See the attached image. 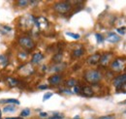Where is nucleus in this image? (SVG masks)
I'll return each mask as SVG.
<instances>
[{
	"instance_id": "24",
	"label": "nucleus",
	"mask_w": 126,
	"mask_h": 119,
	"mask_svg": "<svg viewBox=\"0 0 126 119\" xmlns=\"http://www.w3.org/2000/svg\"><path fill=\"white\" fill-rule=\"evenodd\" d=\"M125 30H126V27H124V26H123V27H119V28H117V29H116V31H117L119 34L123 35V34L125 33Z\"/></svg>"
},
{
	"instance_id": "15",
	"label": "nucleus",
	"mask_w": 126,
	"mask_h": 119,
	"mask_svg": "<svg viewBox=\"0 0 126 119\" xmlns=\"http://www.w3.org/2000/svg\"><path fill=\"white\" fill-rule=\"evenodd\" d=\"M0 103H9V104H19V101H17L16 99H7V100H1Z\"/></svg>"
},
{
	"instance_id": "27",
	"label": "nucleus",
	"mask_w": 126,
	"mask_h": 119,
	"mask_svg": "<svg viewBox=\"0 0 126 119\" xmlns=\"http://www.w3.org/2000/svg\"><path fill=\"white\" fill-rule=\"evenodd\" d=\"M100 119H114V116H112V115H108V116H103V117H101Z\"/></svg>"
},
{
	"instance_id": "8",
	"label": "nucleus",
	"mask_w": 126,
	"mask_h": 119,
	"mask_svg": "<svg viewBox=\"0 0 126 119\" xmlns=\"http://www.w3.org/2000/svg\"><path fill=\"white\" fill-rule=\"evenodd\" d=\"M110 57H111V53L107 52V53H105V54L101 55V58H100L99 63H100L102 66H107V64L110 62Z\"/></svg>"
},
{
	"instance_id": "22",
	"label": "nucleus",
	"mask_w": 126,
	"mask_h": 119,
	"mask_svg": "<svg viewBox=\"0 0 126 119\" xmlns=\"http://www.w3.org/2000/svg\"><path fill=\"white\" fill-rule=\"evenodd\" d=\"M95 37H96V40H97V42L98 43H102L103 41H104V38H103V36L101 35V34H95Z\"/></svg>"
},
{
	"instance_id": "21",
	"label": "nucleus",
	"mask_w": 126,
	"mask_h": 119,
	"mask_svg": "<svg viewBox=\"0 0 126 119\" xmlns=\"http://www.w3.org/2000/svg\"><path fill=\"white\" fill-rule=\"evenodd\" d=\"M66 34H67L68 36L72 37L73 39H76V40H78V39H79V34H75V33H71V32H67Z\"/></svg>"
},
{
	"instance_id": "36",
	"label": "nucleus",
	"mask_w": 126,
	"mask_h": 119,
	"mask_svg": "<svg viewBox=\"0 0 126 119\" xmlns=\"http://www.w3.org/2000/svg\"><path fill=\"white\" fill-rule=\"evenodd\" d=\"M125 112H126V111H125Z\"/></svg>"
},
{
	"instance_id": "16",
	"label": "nucleus",
	"mask_w": 126,
	"mask_h": 119,
	"mask_svg": "<svg viewBox=\"0 0 126 119\" xmlns=\"http://www.w3.org/2000/svg\"><path fill=\"white\" fill-rule=\"evenodd\" d=\"M76 83H77V80L76 79H74V78H70V79H68L67 81H66V85L68 86V87H75L76 86Z\"/></svg>"
},
{
	"instance_id": "28",
	"label": "nucleus",
	"mask_w": 126,
	"mask_h": 119,
	"mask_svg": "<svg viewBox=\"0 0 126 119\" xmlns=\"http://www.w3.org/2000/svg\"><path fill=\"white\" fill-rule=\"evenodd\" d=\"M80 88H79V86H75V87H74V92H75V93H79V91H80Z\"/></svg>"
},
{
	"instance_id": "12",
	"label": "nucleus",
	"mask_w": 126,
	"mask_h": 119,
	"mask_svg": "<svg viewBox=\"0 0 126 119\" xmlns=\"http://www.w3.org/2000/svg\"><path fill=\"white\" fill-rule=\"evenodd\" d=\"M65 67H66L65 64H60V63H58V64H56L54 67H52V69H50V71H51V72H59V71H62Z\"/></svg>"
},
{
	"instance_id": "32",
	"label": "nucleus",
	"mask_w": 126,
	"mask_h": 119,
	"mask_svg": "<svg viewBox=\"0 0 126 119\" xmlns=\"http://www.w3.org/2000/svg\"><path fill=\"white\" fill-rule=\"evenodd\" d=\"M122 86H123L124 88H126V82H125V83H124V84H123V85H122Z\"/></svg>"
},
{
	"instance_id": "14",
	"label": "nucleus",
	"mask_w": 126,
	"mask_h": 119,
	"mask_svg": "<svg viewBox=\"0 0 126 119\" xmlns=\"http://www.w3.org/2000/svg\"><path fill=\"white\" fill-rule=\"evenodd\" d=\"M62 57H63L62 53H61V52H57L56 54H54V55H53V57H52V61L58 64V63H60V62H61Z\"/></svg>"
},
{
	"instance_id": "29",
	"label": "nucleus",
	"mask_w": 126,
	"mask_h": 119,
	"mask_svg": "<svg viewBox=\"0 0 126 119\" xmlns=\"http://www.w3.org/2000/svg\"><path fill=\"white\" fill-rule=\"evenodd\" d=\"M38 88H39V89H47V85H40Z\"/></svg>"
},
{
	"instance_id": "5",
	"label": "nucleus",
	"mask_w": 126,
	"mask_h": 119,
	"mask_svg": "<svg viewBox=\"0 0 126 119\" xmlns=\"http://www.w3.org/2000/svg\"><path fill=\"white\" fill-rule=\"evenodd\" d=\"M125 82H126V74L117 75V76L112 80V84H113L116 88L122 87V85H123Z\"/></svg>"
},
{
	"instance_id": "33",
	"label": "nucleus",
	"mask_w": 126,
	"mask_h": 119,
	"mask_svg": "<svg viewBox=\"0 0 126 119\" xmlns=\"http://www.w3.org/2000/svg\"><path fill=\"white\" fill-rule=\"evenodd\" d=\"M2 117V114H1V110H0V118Z\"/></svg>"
},
{
	"instance_id": "4",
	"label": "nucleus",
	"mask_w": 126,
	"mask_h": 119,
	"mask_svg": "<svg viewBox=\"0 0 126 119\" xmlns=\"http://www.w3.org/2000/svg\"><path fill=\"white\" fill-rule=\"evenodd\" d=\"M125 66V60L121 59V58H117V59L113 60L110 63V69L113 72H120L124 69Z\"/></svg>"
},
{
	"instance_id": "30",
	"label": "nucleus",
	"mask_w": 126,
	"mask_h": 119,
	"mask_svg": "<svg viewBox=\"0 0 126 119\" xmlns=\"http://www.w3.org/2000/svg\"><path fill=\"white\" fill-rule=\"evenodd\" d=\"M6 119H22L21 117H7Z\"/></svg>"
},
{
	"instance_id": "18",
	"label": "nucleus",
	"mask_w": 126,
	"mask_h": 119,
	"mask_svg": "<svg viewBox=\"0 0 126 119\" xmlns=\"http://www.w3.org/2000/svg\"><path fill=\"white\" fill-rule=\"evenodd\" d=\"M16 110V107L14 105H7L3 108V111L4 112H14Z\"/></svg>"
},
{
	"instance_id": "11",
	"label": "nucleus",
	"mask_w": 126,
	"mask_h": 119,
	"mask_svg": "<svg viewBox=\"0 0 126 119\" xmlns=\"http://www.w3.org/2000/svg\"><path fill=\"white\" fill-rule=\"evenodd\" d=\"M120 40V37L114 33H110L109 36L107 37V41L110 43H117Z\"/></svg>"
},
{
	"instance_id": "6",
	"label": "nucleus",
	"mask_w": 126,
	"mask_h": 119,
	"mask_svg": "<svg viewBox=\"0 0 126 119\" xmlns=\"http://www.w3.org/2000/svg\"><path fill=\"white\" fill-rule=\"evenodd\" d=\"M100 58H101V54L100 53H94L92 55H90L87 59H86V62L90 65H95L97 63H99L100 61Z\"/></svg>"
},
{
	"instance_id": "31",
	"label": "nucleus",
	"mask_w": 126,
	"mask_h": 119,
	"mask_svg": "<svg viewBox=\"0 0 126 119\" xmlns=\"http://www.w3.org/2000/svg\"><path fill=\"white\" fill-rule=\"evenodd\" d=\"M4 28L7 30V31H11V30H12V28H11V27H8V26H4Z\"/></svg>"
},
{
	"instance_id": "1",
	"label": "nucleus",
	"mask_w": 126,
	"mask_h": 119,
	"mask_svg": "<svg viewBox=\"0 0 126 119\" xmlns=\"http://www.w3.org/2000/svg\"><path fill=\"white\" fill-rule=\"evenodd\" d=\"M84 79L90 83H96L102 79V74L97 70H88L84 73Z\"/></svg>"
},
{
	"instance_id": "17",
	"label": "nucleus",
	"mask_w": 126,
	"mask_h": 119,
	"mask_svg": "<svg viewBox=\"0 0 126 119\" xmlns=\"http://www.w3.org/2000/svg\"><path fill=\"white\" fill-rule=\"evenodd\" d=\"M8 81H9V85L12 86V87L16 86L18 84V81L15 78H13V77H8Z\"/></svg>"
},
{
	"instance_id": "23",
	"label": "nucleus",
	"mask_w": 126,
	"mask_h": 119,
	"mask_svg": "<svg viewBox=\"0 0 126 119\" xmlns=\"http://www.w3.org/2000/svg\"><path fill=\"white\" fill-rule=\"evenodd\" d=\"M51 96H52V93L47 92V93H46V94L44 95V97H43V101H47V100H48V99H49Z\"/></svg>"
},
{
	"instance_id": "13",
	"label": "nucleus",
	"mask_w": 126,
	"mask_h": 119,
	"mask_svg": "<svg viewBox=\"0 0 126 119\" xmlns=\"http://www.w3.org/2000/svg\"><path fill=\"white\" fill-rule=\"evenodd\" d=\"M83 52H84L83 48H81V47L76 48V49L73 51V56H74V57H80V56L83 54Z\"/></svg>"
},
{
	"instance_id": "2",
	"label": "nucleus",
	"mask_w": 126,
	"mask_h": 119,
	"mask_svg": "<svg viewBox=\"0 0 126 119\" xmlns=\"http://www.w3.org/2000/svg\"><path fill=\"white\" fill-rule=\"evenodd\" d=\"M72 6L69 2H65V1H62V2H57L53 5V9L59 13V14H66L68 13L70 10H71Z\"/></svg>"
},
{
	"instance_id": "25",
	"label": "nucleus",
	"mask_w": 126,
	"mask_h": 119,
	"mask_svg": "<svg viewBox=\"0 0 126 119\" xmlns=\"http://www.w3.org/2000/svg\"><path fill=\"white\" fill-rule=\"evenodd\" d=\"M63 115H60V114H56V115H53L51 117H49L48 119H62Z\"/></svg>"
},
{
	"instance_id": "10",
	"label": "nucleus",
	"mask_w": 126,
	"mask_h": 119,
	"mask_svg": "<svg viewBox=\"0 0 126 119\" xmlns=\"http://www.w3.org/2000/svg\"><path fill=\"white\" fill-rule=\"evenodd\" d=\"M80 91H81L82 94H83L84 96H86V97H91V96H93V94H94L93 89H92L91 87H89V86H84V87H82Z\"/></svg>"
},
{
	"instance_id": "35",
	"label": "nucleus",
	"mask_w": 126,
	"mask_h": 119,
	"mask_svg": "<svg viewBox=\"0 0 126 119\" xmlns=\"http://www.w3.org/2000/svg\"><path fill=\"white\" fill-rule=\"evenodd\" d=\"M125 104H126V101H125Z\"/></svg>"
},
{
	"instance_id": "7",
	"label": "nucleus",
	"mask_w": 126,
	"mask_h": 119,
	"mask_svg": "<svg viewBox=\"0 0 126 119\" xmlns=\"http://www.w3.org/2000/svg\"><path fill=\"white\" fill-rule=\"evenodd\" d=\"M61 79H62V76L60 74H53L48 77V83L51 85H57L60 83Z\"/></svg>"
},
{
	"instance_id": "3",
	"label": "nucleus",
	"mask_w": 126,
	"mask_h": 119,
	"mask_svg": "<svg viewBox=\"0 0 126 119\" xmlns=\"http://www.w3.org/2000/svg\"><path fill=\"white\" fill-rule=\"evenodd\" d=\"M18 44L21 45L22 47L26 48V49H32L35 47V43L33 42L31 38L27 37V36H22L18 39Z\"/></svg>"
},
{
	"instance_id": "26",
	"label": "nucleus",
	"mask_w": 126,
	"mask_h": 119,
	"mask_svg": "<svg viewBox=\"0 0 126 119\" xmlns=\"http://www.w3.org/2000/svg\"><path fill=\"white\" fill-rule=\"evenodd\" d=\"M39 116H40L41 118H47V112H41V113L39 114Z\"/></svg>"
},
{
	"instance_id": "20",
	"label": "nucleus",
	"mask_w": 126,
	"mask_h": 119,
	"mask_svg": "<svg viewBox=\"0 0 126 119\" xmlns=\"http://www.w3.org/2000/svg\"><path fill=\"white\" fill-rule=\"evenodd\" d=\"M28 4H29V1H26V0H19L17 2V5L19 7H26Z\"/></svg>"
},
{
	"instance_id": "9",
	"label": "nucleus",
	"mask_w": 126,
	"mask_h": 119,
	"mask_svg": "<svg viewBox=\"0 0 126 119\" xmlns=\"http://www.w3.org/2000/svg\"><path fill=\"white\" fill-rule=\"evenodd\" d=\"M43 58H44V55L41 52H36L32 56L31 63L32 64H38V63H40L43 60Z\"/></svg>"
},
{
	"instance_id": "19",
	"label": "nucleus",
	"mask_w": 126,
	"mask_h": 119,
	"mask_svg": "<svg viewBox=\"0 0 126 119\" xmlns=\"http://www.w3.org/2000/svg\"><path fill=\"white\" fill-rule=\"evenodd\" d=\"M29 115H30V109L29 108H24L20 112V117H27Z\"/></svg>"
},
{
	"instance_id": "34",
	"label": "nucleus",
	"mask_w": 126,
	"mask_h": 119,
	"mask_svg": "<svg viewBox=\"0 0 126 119\" xmlns=\"http://www.w3.org/2000/svg\"><path fill=\"white\" fill-rule=\"evenodd\" d=\"M75 119H79V116H77V117H76Z\"/></svg>"
}]
</instances>
